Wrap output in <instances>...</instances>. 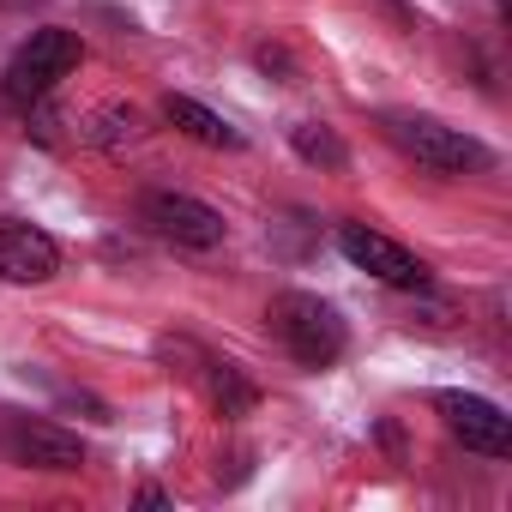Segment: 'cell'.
<instances>
[{
    "label": "cell",
    "instance_id": "cell-4",
    "mask_svg": "<svg viewBox=\"0 0 512 512\" xmlns=\"http://www.w3.org/2000/svg\"><path fill=\"white\" fill-rule=\"evenodd\" d=\"M163 362H169V374L193 380V386L205 392V404H211L217 416H229V422L260 404V386H253L229 356H211V350H199V344H187V338H163Z\"/></svg>",
    "mask_w": 512,
    "mask_h": 512
},
{
    "label": "cell",
    "instance_id": "cell-10",
    "mask_svg": "<svg viewBox=\"0 0 512 512\" xmlns=\"http://www.w3.org/2000/svg\"><path fill=\"white\" fill-rule=\"evenodd\" d=\"M163 115H169V127H181L187 139H199V145H211V151H241V145H247L223 115H211V109L193 103V97H163Z\"/></svg>",
    "mask_w": 512,
    "mask_h": 512
},
{
    "label": "cell",
    "instance_id": "cell-1",
    "mask_svg": "<svg viewBox=\"0 0 512 512\" xmlns=\"http://www.w3.org/2000/svg\"><path fill=\"white\" fill-rule=\"evenodd\" d=\"M85 61V43L73 37V31H37L13 61H7V73H0V103H7L13 115H31L37 103H49L55 97V85L73 73Z\"/></svg>",
    "mask_w": 512,
    "mask_h": 512
},
{
    "label": "cell",
    "instance_id": "cell-3",
    "mask_svg": "<svg viewBox=\"0 0 512 512\" xmlns=\"http://www.w3.org/2000/svg\"><path fill=\"white\" fill-rule=\"evenodd\" d=\"M386 139L434 175H482L494 163L482 139H470L464 127H446L434 115H386Z\"/></svg>",
    "mask_w": 512,
    "mask_h": 512
},
{
    "label": "cell",
    "instance_id": "cell-9",
    "mask_svg": "<svg viewBox=\"0 0 512 512\" xmlns=\"http://www.w3.org/2000/svg\"><path fill=\"white\" fill-rule=\"evenodd\" d=\"M7 452H13V464H25V470H79V464H85V446H79L67 428H55V422H13Z\"/></svg>",
    "mask_w": 512,
    "mask_h": 512
},
{
    "label": "cell",
    "instance_id": "cell-12",
    "mask_svg": "<svg viewBox=\"0 0 512 512\" xmlns=\"http://www.w3.org/2000/svg\"><path fill=\"white\" fill-rule=\"evenodd\" d=\"M85 139L103 145V151H115L121 139L133 145V139H145V115H139V109H121V103H115V109H97L91 127H85Z\"/></svg>",
    "mask_w": 512,
    "mask_h": 512
},
{
    "label": "cell",
    "instance_id": "cell-8",
    "mask_svg": "<svg viewBox=\"0 0 512 512\" xmlns=\"http://www.w3.org/2000/svg\"><path fill=\"white\" fill-rule=\"evenodd\" d=\"M61 272V247L25 217H0V284H49Z\"/></svg>",
    "mask_w": 512,
    "mask_h": 512
},
{
    "label": "cell",
    "instance_id": "cell-7",
    "mask_svg": "<svg viewBox=\"0 0 512 512\" xmlns=\"http://www.w3.org/2000/svg\"><path fill=\"white\" fill-rule=\"evenodd\" d=\"M434 410L464 440V452H482V458H506L512 452V422H506L500 404H488L476 392H434Z\"/></svg>",
    "mask_w": 512,
    "mask_h": 512
},
{
    "label": "cell",
    "instance_id": "cell-6",
    "mask_svg": "<svg viewBox=\"0 0 512 512\" xmlns=\"http://www.w3.org/2000/svg\"><path fill=\"white\" fill-rule=\"evenodd\" d=\"M145 223H151V235H163L169 247H187V253H205L223 241V217L193 193H145Z\"/></svg>",
    "mask_w": 512,
    "mask_h": 512
},
{
    "label": "cell",
    "instance_id": "cell-11",
    "mask_svg": "<svg viewBox=\"0 0 512 512\" xmlns=\"http://www.w3.org/2000/svg\"><path fill=\"white\" fill-rule=\"evenodd\" d=\"M290 145H296V157L314 163V169H350V145H344L338 127H326V121H302V127L290 133Z\"/></svg>",
    "mask_w": 512,
    "mask_h": 512
},
{
    "label": "cell",
    "instance_id": "cell-5",
    "mask_svg": "<svg viewBox=\"0 0 512 512\" xmlns=\"http://www.w3.org/2000/svg\"><path fill=\"white\" fill-rule=\"evenodd\" d=\"M338 247H344V260L356 272H368V278H380L392 290H428V266L416 260L404 241H392V235H380L368 223H344L338 229Z\"/></svg>",
    "mask_w": 512,
    "mask_h": 512
},
{
    "label": "cell",
    "instance_id": "cell-2",
    "mask_svg": "<svg viewBox=\"0 0 512 512\" xmlns=\"http://www.w3.org/2000/svg\"><path fill=\"white\" fill-rule=\"evenodd\" d=\"M266 320H272V332H278V344L302 362V368H332L338 356H344V344H350V332H344V320H338V308L332 302H320V296H308V290H284L272 308H266Z\"/></svg>",
    "mask_w": 512,
    "mask_h": 512
},
{
    "label": "cell",
    "instance_id": "cell-13",
    "mask_svg": "<svg viewBox=\"0 0 512 512\" xmlns=\"http://www.w3.org/2000/svg\"><path fill=\"white\" fill-rule=\"evenodd\" d=\"M0 7H7V13H25V7H37V0H0Z\"/></svg>",
    "mask_w": 512,
    "mask_h": 512
}]
</instances>
